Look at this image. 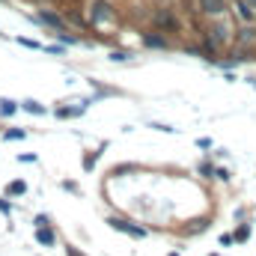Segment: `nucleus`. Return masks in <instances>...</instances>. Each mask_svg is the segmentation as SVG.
I'll return each instance as SVG.
<instances>
[{
  "mask_svg": "<svg viewBox=\"0 0 256 256\" xmlns=\"http://www.w3.org/2000/svg\"><path fill=\"white\" fill-rule=\"evenodd\" d=\"M230 9H232L230 0H194V12H196L200 18H206V21L224 18V15H230Z\"/></svg>",
  "mask_w": 256,
  "mask_h": 256,
  "instance_id": "7ed1b4c3",
  "label": "nucleus"
},
{
  "mask_svg": "<svg viewBox=\"0 0 256 256\" xmlns=\"http://www.w3.org/2000/svg\"><path fill=\"white\" fill-rule=\"evenodd\" d=\"M208 256H220V254H208Z\"/></svg>",
  "mask_w": 256,
  "mask_h": 256,
  "instance_id": "7c9ffc66",
  "label": "nucleus"
},
{
  "mask_svg": "<svg viewBox=\"0 0 256 256\" xmlns=\"http://www.w3.org/2000/svg\"><path fill=\"white\" fill-rule=\"evenodd\" d=\"M149 128H155V131H164V134H176L179 128H173V126H164V122H149Z\"/></svg>",
  "mask_w": 256,
  "mask_h": 256,
  "instance_id": "5701e85b",
  "label": "nucleus"
},
{
  "mask_svg": "<svg viewBox=\"0 0 256 256\" xmlns=\"http://www.w3.org/2000/svg\"><path fill=\"white\" fill-rule=\"evenodd\" d=\"M108 60H110V63H128V60H131V54H128V51H110V54H108Z\"/></svg>",
  "mask_w": 256,
  "mask_h": 256,
  "instance_id": "a211bd4d",
  "label": "nucleus"
},
{
  "mask_svg": "<svg viewBox=\"0 0 256 256\" xmlns=\"http://www.w3.org/2000/svg\"><path fill=\"white\" fill-rule=\"evenodd\" d=\"M0 36H3V33H0Z\"/></svg>",
  "mask_w": 256,
  "mask_h": 256,
  "instance_id": "2f4dec72",
  "label": "nucleus"
},
{
  "mask_svg": "<svg viewBox=\"0 0 256 256\" xmlns=\"http://www.w3.org/2000/svg\"><path fill=\"white\" fill-rule=\"evenodd\" d=\"M15 140H27V131H24V128H9V131H3V143H15Z\"/></svg>",
  "mask_w": 256,
  "mask_h": 256,
  "instance_id": "4468645a",
  "label": "nucleus"
},
{
  "mask_svg": "<svg viewBox=\"0 0 256 256\" xmlns=\"http://www.w3.org/2000/svg\"><path fill=\"white\" fill-rule=\"evenodd\" d=\"M60 188H63V191H72V194H80V185H78L74 179H63V182H60Z\"/></svg>",
  "mask_w": 256,
  "mask_h": 256,
  "instance_id": "412c9836",
  "label": "nucleus"
},
{
  "mask_svg": "<svg viewBox=\"0 0 256 256\" xmlns=\"http://www.w3.org/2000/svg\"><path fill=\"white\" fill-rule=\"evenodd\" d=\"M230 15L236 18V24H256V9H250L244 0H232Z\"/></svg>",
  "mask_w": 256,
  "mask_h": 256,
  "instance_id": "0eeeda50",
  "label": "nucleus"
},
{
  "mask_svg": "<svg viewBox=\"0 0 256 256\" xmlns=\"http://www.w3.org/2000/svg\"><path fill=\"white\" fill-rule=\"evenodd\" d=\"M126 173H137V164H120V167H114L108 176H114V179H116V176H126Z\"/></svg>",
  "mask_w": 256,
  "mask_h": 256,
  "instance_id": "f3484780",
  "label": "nucleus"
},
{
  "mask_svg": "<svg viewBox=\"0 0 256 256\" xmlns=\"http://www.w3.org/2000/svg\"><path fill=\"white\" fill-rule=\"evenodd\" d=\"M108 143H102L98 149H86L84 152V158H80V167H84V173H92V167L98 164V158H102V149H104Z\"/></svg>",
  "mask_w": 256,
  "mask_h": 256,
  "instance_id": "9b49d317",
  "label": "nucleus"
},
{
  "mask_svg": "<svg viewBox=\"0 0 256 256\" xmlns=\"http://www.w3.org/2000/svg\"><path fill=\"white\" fill-rule=\"evenodd\" d=\"M36 242L42 244V248H57V232H54V226H36Z\"/></svg>",
  "mask_w": 256,
  "mask_h": 256,
  "instance_id": "9d476101",
  "label": "nucleus"
},
{
  "mask_svg": "<svg viewBox=\"0 0 256 256\" xmlns=\"http://www.w3.org/2000/svg\"><path fill=\"white\" fill-rule=\"evenodd\" d=\"M214 170H218V167H214V164H212V161H208V158H206V161H200V164H196V173H200V176H202V179H214Z\"/></svg>",
  "mask_w": 256,
  "mask_h": 256,
  "instance_id": "2eb2a0df",
  "label": "nucleus"
},
{
  "mask_svg": "<svg viewBox=\"0 0 256 256\" xmlns=\"http://www.w3.org/2000/svg\"><path fill=\"white\" fill-rule=\"evenodd\" d=\"M218 242H220L224 248H230V244H232L236 238H232V232H220V238H218Z\"/></svg>",
  "mask_w": 256,
  "mask_h": 256,
  "instance_id": "a878e982",
  "label": "nucleus"
},
{
  "mask_svg": "<svg viewBox=\"0 0 256 256\" xmlns=\"http://www.w3.org/2000/svg\"><path fill=\"white\" fill-rule=\"evenodd\" d=\"M27 191H30V185L24 179H12V182L3 185V196H9V200H18V196H24Z\"/></svg>",
  "mask_w": 256,
  "mask_h": 256,
  "instance_id": "1a4fd4ad",
  "label": "nucleus"
},
{
  "mask_svg": "<svg viewBox=\"0 0 256 256\" xmlns=\"http://www.w3.org/2000/svg\"><path fill=\"white\" fill-rule=\"evenodd\" d=\"M66 256H86L80 248H74V244H66Z\"/></svg>",
  "mask_w": 256,
  "mask_h": 256,
  "instance_id": "bb28decb",
  "label": "nucleus"
},
{
  "mask_svg": "<svg viewBox=\"0 0 256 256\" xmlns=\"http://www.w3.org/2000/svg\"><path fill=\"white\" fill-rule=\"evenodd\" d=\"M143 45L152 48V51H167L170 48V39L161 30H149V33H143Z\"/></svg>",
  "mask_w": 256,
  "mask_h": 256,
  "instance_id": "6e6552de",
  "label": "nucleus"
},
{
  "mask_svg": "<svg viewBox=\"0 0 256 256\" xmlns=\"http://www.w3.org/2000/svg\"><path fill=\"white\" fill-rule=\"evenodd\" d=\"M15 161H18V164H36V161H39V155L27 152V155H15Z\"/></svg>",
  "mask_w": 256,
  "mask_h": 256,
  "instance_id": "4be33fe9",
  "label": "nucleus"
},
{
  "mask_svg": "<svg viewBox=\"0 0 256 256\" xmlns=\"http://www.w3.org/2000/svg\"><path fill=\"white\" fill-rule=\"evenodd\" d=\"M167 256H182V254H176V250H173V254H167Z\"/></svg>",
  "mask_w": 256,
  "mask_h": 256,
  "instance_id": "c756f323",
  "label": "nucleus"
},
{
  "mask_svg": "<svg viewBox=\"0 0 256 256\" xmlns=\"http://www.w3.org/2000/svg\"><path fill=\"white\" fill-rule=\"evenodd\" d=\"M21 110V102H15V98H6V96H0V120H12L15 114Z\"/></svg>",
  "mask_w": 256,
  "mask_h": 256,
  "instance_id": "f8f14e48",
  "label": "nucleus"
},
{
  "mask_svg": "<svg viewBox=\"0 0 256 256\" xmlns=\"http://www.w3.org/2000/svg\"><path fill=\"white\" fill-rule=\"evenodd\" d=\"M86 18L92 27H114L116 24V6L110 0H90L86 3Z\"/></svg>",
  "mask_w": 256,
  "mask_h": 256,
  "instance_id": "f03ea898",
  "label": "nucleus"
},
{
  "mask_svg": "<svg viewBox=\"0 0 256 256\" xmlns=\"http://www.w3.org/2000/svg\"><path fill=\"white\" fill-rule=\"evenodd\" d=\"M214 179H218V182H230L232 176H230V170H226V167H218V170H214Z\"/></svg>",
  "mask_w": 256,
  "mask_h": 256,
  "instance_id": "b1692460",
  "label": "nucleus"
},
{
  "mask_svg": "<svg viewBox=\"0 0 256 256\" xmlns=\"http://www.w3.org/2000/svg\"><path fill=\"white\" fill-rule=\"evenodd\" d=\"M36 21H39V24H45V27H51L54 33H66V30H68V21H66L63 15H57V12H51V9H39V15H36Z\"/></svg>",
  "mask_w": 256,
  "mask_h": 256,
  "instance_id": "423d86ee",
  "label": "nucleus"
},
{
  "mask_svg": "<svg viewBox=\"0 0 256 256\" xmlns=\"http://www.w3.org/2000/svg\"><path fill=\"white\" fill-rule=\"evenodd\" d=\"M236 18L232 15H224V18H212L208 24H206V30H202V36L218 48V54L220 51H226V48H232V42H236Z\"/></svg>",
  "mask_w": 256,
  "mask_h": 256,
  "instance_id": "f257e3e1",
  "label": "nucleus"
},
{
  "mask_svg": "<svg viewBox=\"0 0 256 256\" xmlns=\"http://www.w3.org/2000/svg\"><path fill=\"white\" fill-rule=\"evenodd\" d=\"M244 3H248V6H250V9H256V0H244Z\"/></svg>",
  "mask_w": 256,
  "mask_h": 256,
  "instance_id": "c85d7f7f",
  "label": "nucleus"
},
{
  "mask_svg": "<svg viewBox=\"0 0 256 256\" xmlns=\"http://www.w3.org/2000/svg\"><path fill=\"white\" fill-rule=\"evenodd\" d=\"M15 42H18V45H24V48H33V51H45V45H42V42H33V39H24V36H18Z\"/></svg>",
  "mask_w": 256,
  "mask_h": 256,
  "instance_id": "6ab92c4d",
  "label": "nucleus"
},
{
  "mask_svg": "<svg viewBox=\"0 0 256 256\" xmlns=\"http://www.w3.org/2000/svg\"><path fill=\"white\" fill-rule=\"evenodd\" d=\"M21 110H27L30 116H45L48 114V104H42L36 98H21Z\"/></svg>",
  "mask_w": 256,
  "mask_h": 256,
  "instance_id": "ddd939ff",
  "label": "nucleus"
},
{
  "mask_svg": "<svg viewBox=\"0 0 256 256\" xmlns=\"http://www.w3.org/2000/svg\"><path fill=\"white\" fill-rule=\"evenodd\" d=\"M36 226H54V218H51V214H36V218H33V230H36Z\"/></svg>",
  "mask_w": 256,
  "mask_h": 256,
  "instance_id": "aec40b11",
  "label": "nucleus"
},
{
  "mask_svg": "<svg viewBox=\"0 0 256 256\" xmlns=\"http://www.w3.org/2000/svg\"><path fill=\"white\" fill-rule=\"evenodd\" d=\"M230 3H232V0H230Z\"/></svg>",
  "mask_w": 256,
  "mask_h": 256,
  "instance_id": "473e14b6",
  "label": "nucleus"
},
{
  "mask_svg": "<svg viewBox=\"0 0 256 256\" xmlns=\"http://www.w3.org/2000/svg\"><path fill=\"white\" fill-rule=\"evenodd\" d=\"M0 214H12V202H9V196H0Z\"/></svg>",
  "mask_w": 256,
  "mask_h": 256,
  "instance_id": "393cba45",
  "label": "nucleus"
},
{
  "mask_svg": "<svg viewBox=\"0 0 256 256\" xmlns=\"http://www.w3.org/2000/svg\"><path fill=\"white\" fill-rule=\"evenodd\" d=\"M232 238H236V244H244L250 238V224H238L236 232H232Z\"/></svg>",
  "mask_w": 256,
  "mask_h": 256,
  "instance_id": "dca6fc26",
  "label": "nucleus"
},
{
  "mask_svg": "<svg viewBox=\"0 0 256 256\" xmlns=\"http://www.w3.org/2000/svg\"><path fill=\"white\" fill-rule=\"evenodd\" d=\"M108 226L110 230H116V232H122L128 238H146L149 236V230L146 226H140V224H134V220H128V218H108Z\"/></svg>",
  "mask_w": 256,
  "mask_h": 256,
  "instance_id": "39448f33",
  "label": "nucleus"
},
{
  "mask_svg": "<svg viewBox=\"0 0 256 256\" xmlns=\"http://www.w3.org/2000/svg\"><path fill=\"white\" fill-rule=\"evenodd\" d=\"M152 24H155V30H161V33H179V30H182L179 15H176L170 6H158V9L152 12Z\"/></svg>",
  "mask_w": 256,
  "mask_h": 256,
  "instance_id": "20e7f679",
  "label": "nucleus"
},
{
  "mask_svg": "<svg viewBox=\"0 0 256 256\" xmlns=\"http://www.w3.org/2000/svg\"><path fill=\"white\" fill-rule=\"evenodd\" d=\"M196 146H200V149H212V137H200Z\"/></svg>",
  "mask_w": 256,
  "mask_h": 256,
  "instance_id": "cd10ccee",
  "label": "nucleus"
}]
</instances>
